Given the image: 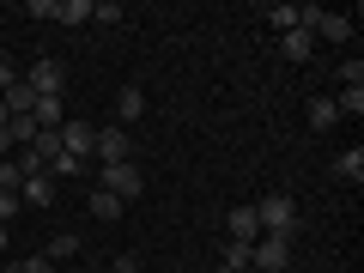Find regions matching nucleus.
Segmentation results:
<instances>
[{
  "label": "nucleus",
  "mask_w": 364,
  "mask_h": 273,
  "mask_svg": "<svg viewBox=\"0 0 364 273\" xmlns=\"http://www.w3.org/2000/svg\"><path fill=\"white\" fill-rule=\"evenodd\" d=\"M255 225H261V237H291V243H298V231H304L298 200H291V195H267V200H255Z\"/></svg>",
  "instance_id": "1"
},
{
  "label": "nucleus",
  "mask_w": 364,
  "mask_h": 273,
  "mask_svg": "<svg viewBox=\"0 0 364 273\" xmlns=\"http://www.w3.org/2000/svg\"><path fill=\"white\" fill-rule=\"evenodd\" d=\"M97 170H104V182H97V188H104V195H116L122 207H128V200H134V195L146 188L140 164H97Z\"/></svg>",
  "instance_id": "2"
},
{
  "label": "nucleus",
  "mask_w": 364,
  "mask_h": 273,
  "mask_svg": "<svg viewBox=\"0 0 364 273\" xmlns=\"http://www.w3.org/2000/svg\"><path fill=\"white\" fill-rule=\"evenodd\" d=\"M61 152L79 158V164H91V152H97V128L79 122V116H67V122H61Z\"/></svg>",
  "instance_id": "3"
},
{
  "label": "nucleus",
  "mask_w": 364,
  "mask_h": 273,
  "mask_svg": "<svg viewBox=\"0 0 364 273\" xmlns=\"http://www.w3.org/2000/svg\"><path fill=\"white\" fill-rule=\"evenodd\" d=\"M97 164H128L134 158V140H128V128H116V122H109V128H97Z\"/></svg>",
  "instance_id": "4"
},
{
  "label": "nucleus",
  "mask_w": 364,
  "mask_h": 273,
  "mask_svg": "<svg viewBox=\"0 0 364 273\" xmlns=\"http://www.w3.org/2000/svg\"><path fill=\"white\" fill-rule=\"evenodd\" d=\"M255 267L261 273H286L291 267V237H255Z\"/></svg>",
  "instance_id": "5"
},
{
  "label": "nucleus",
  "mask_w": 364,
  "mask_h": 273,
  "mask_svg": "<svg viewBox=\"0 0 364 273\" xmlns=\"http://www.w3.org/2000/svg\"><path fill=\"white\" fill-rule=\"evenodd\" d=\"M25 85L37 91V97H61V91H67V73H61V61H31Z\"/></svg>",
  "instance_id": "6"
},
{
  "label": "nucleus",
  "mask_w": 364,
  "mask_h": 273,
  "mask_svg": "<svg viewBox=\"0 0 364 273\" xmlns=\"http://www.w3.org/2000/svg\"><path fill=\"white\" fill-rule=\"evenodd\" d=\"M18 200H31V207H55V176H49V170H37V176H25V188H18Z\"/></svg>",
  "instance_id": "7"
},
{
  "label": "nucleus",
  "mask_w": 364,
  "mask_h": 273,
  "mask_svg": "<svg viewBox=\"0 0 364 273\" xmlns=\"http://www.w3.org/2000/svg\"><path fill=\"white\" fill-rule=\"evenodd\" d=\"M225 231H231V243H255V237H261V225H255V207H231Z\"/></svg>",
  "instance_id": "8"
},
{
  "label": "nucleus",
  "mask_w": 364,
  "mask_h": 273,
  "mask_svg": "<svg viewBox=\"0 0 364 273\" xmlns=\"http://www.w3.org/2000/svg\"><path fill=\"white\" fill-rule=\"evenodd\" d=\"M219 267L249 273V267H255V243H231V237H225V249H219Z\"/></svg>",
  "instance_id": "9"
},
{
  "label": "nucleus",
  "mask_w": 364,
  "mask_h": 273,
  "mask_svg": "<svg viewBox=\"0 0 364 273\" xmlns=\"http://www.w3.org/2000/svg\"><path fill=\"white\" fill-rule=\"evenodd\" d=\"M116 116H122V122H140V116H146V91H140V85H122ZM122 122H116V128H122Z\"/></svg>",
  "instance_id": "10"
},
{
  "label": "nucleus",
  "mask_w": 364,
  "mask_h": 273,
  "mask_svg": "<svg viewBox=\"0 0 364 273\" xmlns=\"http://www.w3.org/2000/svg\"><path fill=\"white\" fill-rule=\"evenodd\" d=\"M334 176H340V182H352V188L364 182V152H358V146H346V152L334 158Z\"/></svg>",
  "instance_id": "11"
},
{
  "label": "nucleus",
  "mask_w": 364,
  "mask_h": 273,
  "mask_svg": "<svg viewBox=\"0 0 364 273\" xmlns=\"http://www.w3.org/2000/svg\"><path fill=\"white\" fill-rule=\"evenodd\" d=\"M31 152L43 158V170L55 164V158H61V128H37V140H31Z\"/></svg>",
  "instance_id": "12"
},
{
  "label": "nucleus",
  "mask_w": 364,
  "mask_h": 273,
  "mask_svg": "<svg viewBox=\"0 0 364 273\" xmlns=\"http://www.w3.org/2000/svg\"><path fill=\"white\" fill-rule=\"evenodd\" d=\"M6 140H13L18 152H25V146L37 140V116H6Z\"/></svg>",
  "instance_id": "13"
},
{
  "label": "nucleus",
  "mask_w": 364,
  "mask_h": 273,
  "mask_svg": "<svg viewBox=\"0 0 364 273\" xmlns=\"http://www.w3.org/2000/svg\"><path fill=\"white\" fill-rule=\"evenodd\" d=\"M55 18L61 25H91V0H55Z\"/></svg>",
  "instance_id": "14"
},
{
  "label": "nucleus",
  "mask_w": 364,
  "mask_h": 273,
  "mask_svg": "<svg viewBox=\"0 0 364 273\" xmlns=\"http://www.w3.org/2000/svg\"><path fill=\"white\" fill-rule=\"evenodd\" d=\"M6 109H13V116H31V109H37V91L25 85V73H18V85L6 91Z\"/></svg>",
  "instance_id": "15"
},
{
  "label": "nucleus",
  "mask_w": 364,
  "mask_h": 273,
  "mask_svg": "<svg viewBox=\"0 0 364 273\" xmlns=\"http://www.w3.org/2000/svg\"><path fill=\"white\" fill-rule=\"evenodd\" d=\"M91 219H104V225H109V219H122V200H116V195H104V188H91Z\"/></svg>",
  "instance_id": "16"
},
{
  "label": "nucleus",
  "mask_w": 364,
  "mask_h": 273,
  "mask_svg": "<svg viewBox=\"0 0 364 273\" xmlns=\"http://www.w3.org/2000/svg\"><path fill=\"white\" fill-rule=\"evenodd\" d=\"M261 18H267L273 31H304V25H298V6H286V0H279V6H267Z\"/></svg>",
  "instance_id": "17"
},
{
  "label": "nucleus",
  "mask_w": 364,
  "mask_h": 273,
  "mask_svg": "<svg viewBox=\"0 0 364 273\" xmlns=\"http://www.w3.org/2000/svg\"><path fill=\"white\" fill-rule=\"evenodd\" d=\"M31 116H37V128H61V97H37V109H31Z\"/></svg>",
  "instance_id": "18"
},
{
  "label": "nucleus",
  "mask_w": 364,
  "mask_h": 273,
  "mask_svg": "<svg viewBox=\"0 0 364 273\" xmlns=\"http://www.w3.org/2000/svg\"><path fill=\"white\" fill-rule=\"evenodd\" d=\"M310 49H316V37H310V31H286V55H291V61H304V67H310Z\"/></svg>",
  "instance_id": "19"
},
{
  "label": "nucleus",
  "mask_w": 364,
  "mask_h": 273,
  "mask_svg": "<svg viewBox=\"0 0 364 273\" xmlns=\"http://www.w3.org/2000/svg\"><path fill=\"white\" fill-rule=\"evenodd\" d=\"M334 116H364V85H346L334 97Z\"/></svg>",
  "instance_id": "20"
},
{
  "label": "nucleus",
  "mask_w": 364,
  "mask_h": 273,
  "mask_svg": "<svg viewBox=\"0 0 364 273\" xmlns=\"http://www.w3.org/2000/svg\"><path fill=\"white\" fill-rule=\"evenodd\" d=\"M43 255H49V261H67V255H79V237H73V231H55Z\"/></svg>",
  "instance_id": "21"
},
{
  "label": "nucleus",
  "mask_w": 364,
  "mask_h": 273,
  "mask_svg": "<svg viewBox=\"0 0 364 273\" xmlns=\"http://www.w3.org/2000/svg\"><path fill=\"white\" fill-rule=\"evenodd\" d=\"M0 188H6V195H18V188H25V170H18V158H0Z\"/></svg>",
  "instance_id": "22"
},
{
  "label": "nucleus",
  "mask_w": 364,
  "mask_h": 273,
  "mask_svg": "<svg viewBox=\"0 0 364 273\" xmlns=\"http://www.w3.org/2000/svg\"><path fill=\"white\" fill-rule=\"evenodd\" d=\"M334 97H316V104H310V128H334Z\"/></svg>",
  "instance_id": "23"
},
{
  "label": "nucleus",
  "mask_w": 364,
  "mask_h": 273,
  "mask_svg": "<svg viewBox=\"0 0 364 273\" xmlns=\"http://www.w3.org/2000/svg\"><path fill=\"white\" fill-rule=\"evenodd\" d=\"M91 18H97V25H122L128 13H122L116 0H91Z\"/></svg>",
  "instance_id": "24"
},
{
  "label": "nucleus",
  "mask_w": 364,
  "mask_h": 273,
  "mask_svg": "<svg viewBox=\"0 0 364 273\" xmlns=\"http://www.w3.org/2000/svg\"><path fill=\"white\" fill-rule=\"evenodd\" d=\"M13 273H55V261L49 255H25V261H6Z\"/></svg>",
  "instance_id": "25"
},
{
  "label": "nucleus",
  "mask_w": 364,
  "mask_h": 273,
  "mask_svg": "<svg viewBox=\"0 0 364 273\" xmlns=\"http://www.w3.org/2000/svg\"><path fill=\"white\" fill-rule=\"evenodd\" d=\"M13 85H18V67H13V61H0V97H6Z\"/></svg>",
  "instance_id": "26"
},
{
  "label": "nucleus",
  "mask_w": 364,
  "mask_h": 273,
  "mask_svg": "<svg viewBox=\"0 0 364 273\" xmlns=\"http://www.w3.org/2000/svg\"><path fill=\"white\" fill-rule=\"evenodd\" d=\"M13 213H18V195H6V188H0V225L13 219Z\"/></svg>",
  "instance_id": "27"
},
{
  "label": "nucleus",
  "mask_w": 364,
  "mask_h": 273,
  "mask_svg": "<svg viewBox=\"0 0 364 273\" xmlns=\"http://www.w3.org/2000/svg\"><path fill=\"white\" fill-rule=\"evenodd\" d=\"M6 116H13V109H6V97H0V128H6Z\"/></svg>",
  "instance_id": "28"
},
{
  "label": "nucleus",
  "mask_w": 364,
  "mask_h": 273,
  "mask_svg": "<svg viewBox=\"0 0 364 273\" xmlns=\"http://www.w3.org/2000/svg\"><path fill=\"white\" fill-rule=\"evenodd\" d=\"M0 152H13V140H6V128H0Z\"/></svg>",
  "instance_id": "29"
},
{
  "label": "nucleus",
  "mask_w": 364,
  "mask_h": 273,
  "mask_svg": "<svg viewBox=\"0 0 364 273\" xmlns=\"http://www.w3.org/2000/svg\"><path fill=\"white\" fill-rule=\"evenodd\" d=\"M0 255H6V225H0Z\"/></svg>",
  "instance_id": "30"
},
{
  "label": "nucleus",
  "mask_w": 364,
  "mask_h": 273,
  "mask_svg": "<svg viewBox=\"0 0 364 273\" xmlns=\"http://www.w3.org/2000/svg\"><path fill=\"white\" fill-rule=\"evenodd\" d=\"M91 273H116V267H91Z\"/></svg>",
  "instance_id": "31"
},
{
  "label": "nucleus",
  "mask_w": 364,
  "mask_h": 273,
  "mask_svg": "<svg viewBox=\"0 0 364 273\" xmlns=\"http://www.w3.org/2000/svg\"><path fill=\"white\" fill-rule=\"evenodd\" d=\"M213 273H231V267H213Z\"/></svg>",
  "instance_id": "32"
}]
</instances>
